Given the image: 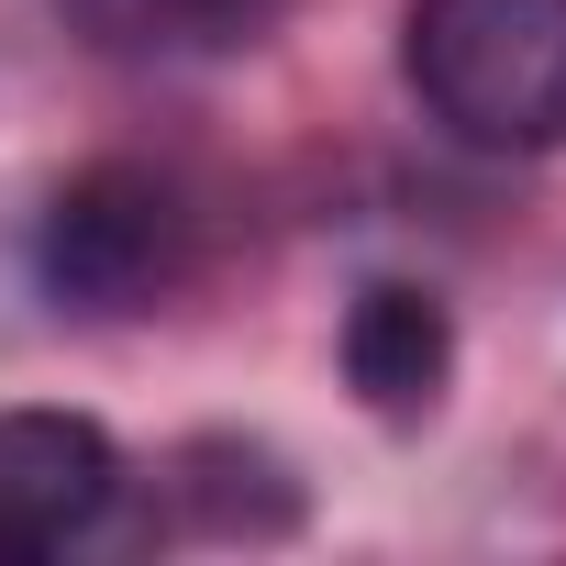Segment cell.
I'll use <instances>...</instances> for the list:
<instances>
[{"label":"cell","instance_id":"cell-3","mask_svg":"<svg viewBox=\"0 0 566 566\" xmlns=\"http://www.w3.org/2000/svg\"><path fill=\"white\" fill-rule=\"evenodd\" d=\"M123 444L90 411H0V555H67L112 522Z\"/></svg>","mask_w":566,"mask_h":566},{"label":"cell","instance_id":"cell-1","mask_svg":"<svg viewBox=\"0 0 566 566\" xmlns=\"http://www.w3.org/2000/svg\"><path fill=\"white\" fill-rule=\"evenodd\" d=\"M400 67L422 112L478 156L566 145V0H411Z\"/></svg>","mask_w":566,"mask_h":566},{"label":"cell","instance_id":"cell-4","mask_svg":"<svg viewBox=\"0 0 566 566\" xmlns=\"http://www.w3.org/2000/svg\"><path fill=\"white\" fill-rule=\"evenodd\" d=\"M455 378V323L433 290L411 277H367L356 312H345V389L378 411V422H422Z\"/></svg>","mask_w":566,"mask_h":566},{"label":"cell","instance_id":"cell-5","mask_svg":"<svg viewBox=\"0 0 566 566\" xmlns=\"http://www.w3.org/2000/svg\"><path fill=\"white\" fill-rule=\"evenodd\" d=\"M145 12H167V23H233L244 0H145Z\"/></svg>","mask_w":566,"mask_h":566},{"label":"cell","instance_id":"cell-2","mask_svg":"<svg viewBox=\"0 0 566 566\" xmlns=\"http://www.w3.org/2000/svg\"><path fill=\"white\" fill-rule=\"evenodd\" d=\"M34 266H45L56 312H90V323L145 312L156 290H178V266H189V211L145 167H90V178L56 189V211L34 233Z\"/></svg>","mask_w":566,"mask_h":566}]
</instances>
